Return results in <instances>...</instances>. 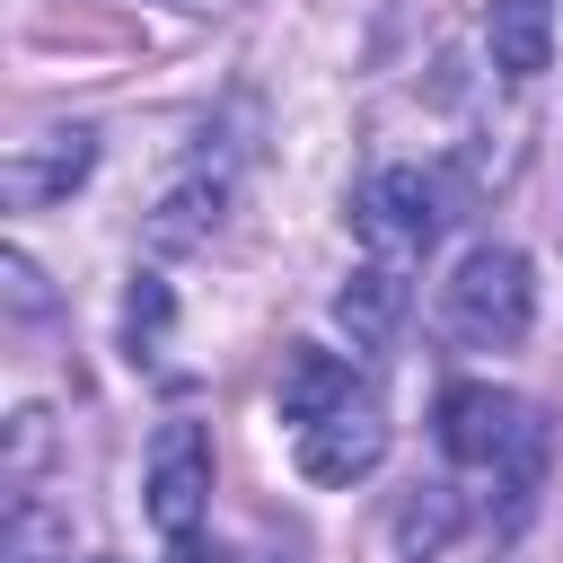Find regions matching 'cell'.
Returning a JSON list of instances; mask_svg holds the SVG:
<instances>
[{
  "mask_svg": "<svg viewBox=\"0 0 563 563\" xmlns=\"http://www.w3.org/2000/svg\"><path fill=\"white\" fill-rule=\"evenodd\" d=\"M440 229H449V194H440V176H422V167H387V176L361 185V238H369L378 264H413Z\"/></svg>",
  "mask_w": 563,
  "mask_h": 563,
  "instance_id": "cell-3",
  "label": "cell"
},
{
  "mask_svg": "<svg viewBox=\"0 0 563 563\" xmlns=\"http://www.w3.org/2000/svg\"><path fill=\"white\" fill-rule=\"evenodd\" d=\"M378 457H387V422H378L369 396H352V405H334L325 422L299 431V475L308 484H361Z\"/></svg>",
  "mask_w": 563,
  "mask_h": 563,
  "instance_id": "cell-6",
  "label": "cell"
},
{
  "mask_svg": "<svg viewBox=\"0 0 563 563\" xmlns=\"http://www.w3.org/2000/svg\"><path fill=\"white\" fill-rule=\"evenodd\" d=\"M361 387H352V361L343 352H317V343H290L282 352V422L290 431H308V422H325L334 405H352Z\"/></svg>",
  "mask_w": 563,
  "mask_h": 563,
  "instance_id": "cell-7",
  "label": "cell"
},
{
  "mask_svg": "<svg viewBox=\"0 0 563 563\" xmlns=\"http://www.w3.org/2000/svg\"><path fill=\"white\" fill-rule=\"evenodd\" d=\"M88 167H97V132H88V123H53V132L9 141V158H0V194H9L18 211H35V202H62Z\"/></svg>",
  "mask_w": 563,
  "mask_h": 563,
  "instance_id": "cell-5",
  "label": "cell"
},
{
  "mask_svg": "<svg viewBox=\"0 0 563 563\" xmlns=\"http://www.w3.org/2000/svg\"><path fill=\"white\" fill-rule=\"evenodd\" d=\"M545 422L510 396V387H493V378H457L449 396H440V449L457 457V466H484V475H501L528 440H537Z\"/></svg>",
  "mask_w": 563,
  "mask_h": 563,
  "instance_id": "cell-2",
  "label": "cell"
},
{
  "mask_svg": "<svg viewBox=\"0 0 563 563\" xmlns=\"http://www.w3.org/2000/svg\"><path fill=\"white\" fill-rule=\"evenodd\" d=\"M457 537V501L431 484V493H413L405 510H396V554H440Z\"/></svg>",
  "mask_w": 563,
  "mask_h": 563,
  "instance_id": "cell-11",
  "label": "cell"
},
{
  "mask_svg": "<svg viewBox=\"0 0 563 563\" xmlns=\"http://www.w3.org/2000/svg\"><path fill=\"white\" fill-rule=\"evenodd\" d=\"M9 563H53V519H44L35 493L9 501Z\"/></svg>",
  "mask_w": 563,
  "mask_h": 563,
  "instance_id": "cell-13",
  "label": "cell"
},
{
  "mask_svg": "<svg viewBox=\"0 0 563 563\" xmlns=\"http://www.w3.org/2000/svg\"><path fill=\"white\" fill-rule=\"evenodd\" d=\"M176 9H229V0H176Z\"/></svg>",
  "mask_w": 563,
  "mask_h": 563,
  "instance_id": "cell-17",
  "label": "cell"
},
{
  "mask_svg": "<svg viewBox=\"0 0 563 563\" xmlns=\"http://www.w3.org/2000/svg\"><path fill=\"white\" fill-rule=\"evenodd\" d=\"M88 563H106V554H88Z\"/></svg>",
  "mask_w": 563,
  "mask_h": 563,
  "instance_id": "cell-18",
  "label": "cell"
},
{
  "mask_svg": "<svg viewBox=\"0 0 563 563\" xmlns=\"http://www.w3.org/2000/svg\"><path fill=\"white\" fill-rule=\"evenodd\" d=\"M123 325H132V361H141V352L158 343V325H167V290H158V282H141V290H132V308H123Z\"/></svg>",
  "mask_w": 563,
  "mask_h": 563,
  "instance_id": "cell-14",
  "label": "cell"
},
{
  "mask_svg": "<svg viewBox=\"0 0 563 563\" xmlns=\"http://www.w3.org/2000/svg\"><path fill=\"white\" fill-rule=\"evenodd\" d=\"M334 317L352 325V343H387L396 317H405V264H352V282L334 290Z\"/></svg>",
  "mask_w": 563,
  "mask_h": 563,
  "instance_id": "cell-9",
  "label": "cell"
},
{
  "mask_svg": "<svg viewBox=\"0 0 563 563\" xmlns=\"http://www.w3.org/2000/svg\"><path fill=\"white\" fill-rule=\"evenodd\" d=\"M220 202H229V185H220V176H185V185H167V194H158V211H150V246H158V255L202 246V238L220 229Z\"/></svg>",
  "mask_w": 563,
  "mask_h": 563,
  "instance_id": "cell-10",
  "label": "cell"
},
{
  "mask_svg": "<svg viewBox=\"0 0 563 563\" xmlns=\"http://www.w3.org/2000/svg\"><path fill=\"white\" fill-rule=\"evenodd\" d=\"M440 317H449L457 343L510 352L537 325V273H528V255L519 246H466L457 273H449V290H440Z\"/></svg>",
  "mask_w": 563,
  "mask_h": 563,
  "instance_id": "cell-1",
  "label": "cell"
},
{
  "mask_svg": "<svg viewBox=\"0 0 563 563\" xmlns=\"http://www.w3.org/2000/svg\"><path fill=\"white\" fill-rule=\"evenodd\" d=\"M484 44L501 79H537L554 62V0H484Z\"/></svg>",
  "mask_w": 563,
  "mask_h": 563,
  "instance_id": "cell-8",
  "label": "cell"
},
{
  "mask_svg": "<svg viewBox=\"0 0 563 563\" xmlns=\"http://www.w3.org/2000/svg\"><path fill=\"white\" fill-rule=\"evenodd\" d=\"M35 457H44V413H18V422H9V475H0L9 501L35 493Z\"/></svg>",
  "mask_w": 563,
  "mask_h": 563,
  "instance_id": "cell-12",
  "label": "cell"
},
{
  "mask_svg": "<svg viewBox=\"0 0 563 563\" xmlns=\"http://www.w3.org/2000/svg\"><path fill=\"white\" fill-rule=\"evenodd\" d=\"M0 273H9V299H18L26 317H35V308H44V282H35V264H26L18 246H9V255H0Z\"/></svg>",
  "mask_w": 563,
  "mask_h": 563,
  "instance_id": "cell-15",
  "label": "cell"
},
{
  "mask_svg": "<svg viewBox=\"0 0 563 563\" xmlns=\"http://www.w3.org/2000/svg\"><path fill=\"white\" fill-rule=\"evenodd\" d=\"M167 563H229V554H220L211 537H176V545H167Z\"/></svg>",
  "mask_w": 563,
  "mask_h": 563,
  "instance_id": "cell-16",
  "label": "cell"
},
{
  "mask_svg": "<svg viewBox=\"0 0 563 563\" xmlns=\"http://www.w3.org/2000/svg\"><path fill=\"white\" fill-rule=\"evenodd\" d=\"M141 493H150V528L167 545L202 528V510H211V440H202V422H158Z\"/></svg>",
  "mask_w": 563,
  "mask_h": 563,
  "instance_id": "cell-4",
  "label": "cell"
}]
</instances>
